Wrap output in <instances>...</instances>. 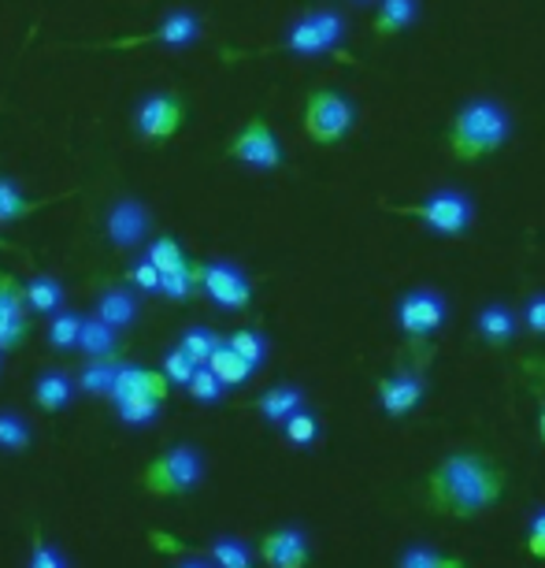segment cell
Segmentation results:
<instances>
[{
  "label": "cell",
  "instance_id": "obj_36",
  "mask_svg": "<svg viewBox=\"0 0 545 568\" xmlns=\"http://www.w3.org/2000/svg\"><path fill=\"white\" fill-rule=\"evenodd\" d=\"M282 435H286V443H294V446H312L319 438V420L308 409H301L282 424Z\"/></svg>",
  "mask_w": 545,
  "mask_h": 568
},
{
  "label": "cell",
  "instance_id": "obj_5",
  "mask_svg": "<svg viewBox=\"0 0 545 568\" xmlns=\"http://www.w3.org/2000/svg\"><path fill=\"white\" fill-rule=\"evenodd\" d=\"M352 123H357V112H352V104L346 93L338 90H312L305 101V134L312 138L319 145H335L341 142Z\"/></svg>",
  "mask_w": 545,
  "mask_h": 568
},
{
  "label": "cell",
  "instance_id": "obj_26",
  "mask_svg": "<svg viewBox=\"0 0 545 568\" xmlns=\"http://www.w3.org/2000/svg\"><path fill=\"white\" fill-rule=\"evenodd\" d=\"M208 368H212V372H216V375H219V379H223V383H227V387H241V383H245V379H249V375L256 372V368H253V364H249V361H245V357H241V353H238V349H234V346H230V342H223V346H219L216 353H212Z\"/></svg>",
  "mask_w": 545,
  "mask_h": 568
},
{
  "label": "cell",
  "instance_id": "obj_35",
  "mask_svg": "<svg viewBox=\"0 0 545 568\" xmlns=\"http://www.w3.org/2000/svg\"><path fill=\"white\" fill-rule=\"evenodd\" d=\"M234 349L241 353L245 361L253 364V368H260V364L267 361V338L260 335V331H253V327H241V331H234V335L227 338Z\"/></svg>",
  "mask_w": 545,
  "mask_h": 568
},
{
  "label": "cell",
  "instance_id": "obj_42",
  "mask_svg": "<svg viewBox=\"0 0 545 568\" xmlns=\"http://www.w3.org/2000/svg\"><path fill=\"white\" fill-rule=\"evenodd\" d=\"M175 568H219L212 557H200V554H189V557H182V561Z\"/></svg>",
  "mask_w": 545,
  "mask_h": 568
},
{
  "label": "cell",
  "instance_id": "obj_9",
  "mask_svg": "<svg viewBox=\"0 0 545 568\" xmlns=\"http://www.w3.org/2000/svg\"><path fill=\"white\" fill-rule=\"evenodd\" d=\"M227 156L253 171H279L282 168V145L275 131L264 120H249L234 134V142L227 145Z\"/></svg>",
  "mask_w": 545,
  "mask_h": 568
},
{
  "label": "cell",
  "instance_id": "obj_41",
  "mask_svg": "<svg viewBox=\"0 0 545 568\" xmlns=\"http://www.w3.org/2000/svg\"><path fill=\"white\" fill-rule=\"evenodd\" d=\"M527 550L534 557H545V509H538L531 517V528H527Z\"/></svg>",
  "mask_w": 545,
  "mask_h": 568
},
{
  "label": "cell",
  "instance_id": "obj_23",
  "mask_svg": "<svg viewBox=\"0 0 545 568\" xmlns=\"http://www.w3.org/2000/svg\"><path fill=\"white\" fill-rule=\"evenodd\" d=\"M115 413H120L123 424L131 427H145L153 424L160 409H164V398H156V394H145V390H134V394H115Z\"/></svg>",
  "mask_w": 545,
  "mask_h": 568
},
{
  "label": "cell",
  "instance_id": "obj_39",
  "mask_svg": "<svg viewBox=\"0 0 545 568\" xmlns=\"http://www.w3.org/2000/svg\"><path fill=\"white\" fill-rule=\"evenodd\" d=\"M30 568H68V557H63L60 546H52L45 535L34 531V550H30Z\"/></svg>",
  "mask_w": 545,
  "mask_h": 568
},
{
  "label": "cell",
  "instance_id": "obj_6",
  "mask_svg": "<svg viewBox=\"0 0 545 568\" xmlns=\"http://www.w3.org/2000/svg\"><path fill=\"white\" fill-rule=\"evenodd\" d=\"M398 212L415 216L426 231H434V234H464L475 220L472 197L461 194V190H438V194L426 197L423 205H401Z\"/></svg>",
  "mask_w": 545,
  "mask_h": 568
},
{
  "label": "cell",
  "instance_id": "obj_4",
  "mask_svg": "<svg viewBox=\"0 0 545 568\" xmlns=\"http://www.w3.org/2000/svg\"><path fill=\"white\" fill-rule=\"evenodd\" d=\"M341 38H346V19H341V12H335V8H316V12H305L286 30L279 49L294 52V57H327V52H338Z\"/></svg>",
  "mask_w": 545,
  "mask_h": 568
},
{
  "label": "cell",
  "instance_id": "obj_19",
  "mask_svg": "<svg viewBox=\"0 0 545 568\" xmlns=\"http://www.w3.org/2000/svg\"><path fill=\"white\" fill-rule=\"evenodd\" d=\"M305 409V390L301 387H290V383H282V387H271L264 390L260 398H256V413L264 416L267 424H286L294 413Z\"/></svg>",
  "mask_w": 545,
  "mask_h": 568
},
{
  "label": "cell",
  "instance_id": "obj_29",
  "mask_svg": "<svg viewBox=\"0 0 545 568\" xmlns=\"http://www.w3.org/2000/svg\"><path fill=\"white\" fill-rule=\"evenodd\" d=\"M208 557L219 568H256L249 546H245L241 539H234V535H219V539H212L208 542Z\"/></svg>",
  "mask_w": 545,
  "mask_h": 568
},
{
  "label": "cell",
  "instance_id": "obj_33",
  "mask_svg": "<svg viewBox=\"0 0 545 568\" xmlns=\"http://www.w3.org/2000/svg\"><path fill=\"white\" fill-rule=\"evenodd\" d=\"M398 568H467V565L456 561V557H449V554L431 550V546H409V550L401 554Z\"/></svg>",
  "mask_w": 545,
  "mask_h": 568
},
{
  "label": "cell",
  "instance_id": "obj_38",
  "mask_svg": "<svg viewBox=\"0 0 545 568\" xmlns=\"http://www.w3.org/2000/svg\"><path fill=\"white\" fill-rule=\"evenodd\" d=\"M126 278H131V286H134V291H142V294H160V286H164V272H160L148 256L126 267Z\"/></svg>",
  "mask_w": 545,
  "mask_h": 568
},
{
  "label": "cell",
  "instance_id": "obj_20",
  "mask_svg": "<svg viewBox=\"0 0 545 568\" xmlns=\"http://www.w3.org/2000/svg\"><path fill=\"white\" fill-rule=\"evenodd\" d=\"M79 349H82L90 361H97V357H115V353L123 349L120 327L104 324V320H101L97 313L85 316V324H82V338H79Z\"/></svg>",
  "mask_w": 545,
  "mask_h": 568
},
{
  "label": "cell",
  "instance_id": "obj_34",
  "mask_svg": "<svg viewBox=\"0 0 545 568\" xmlns=\"http://www.w3.org/2000/svg\"><path fill=\"white\" fill-rule=\"evenodd\" d=\"M145 256H148V261H153L164 275L178 272V267H186V264H189V261H186V253H182V245H178L175 239H171V234H167V239H156L153 245H148Z\"/></svg>",
  "mask_w": 545,
  "mask_h": 568
},
{
  "label": "cell",
  "instance_id": "obj_1",
  "mask_svg": "<svg viewBox=\"0 0 545 568\" xmlns=\"http://www.w3.org/2000/svg\"><path fill=\"white\" fill-rule=\"evenodd\" d=\"M505 495V468L490 454L475 449H456L426 479V501L431 509L456 520L483 517Z\"/></svg>",
  "mask_w": 545,
  "mask_h": 568
},
{
  "label": "cell",
  "instance_id": "obj_16",
  "mask_svg": "<svg viewBox=\"0 0 545 568\" xmlns=\"http://www.w3.org/2000/svg\"><path fill=\"white\" fill-rule=\"evenodd\" d=\"M93 313H97L104 324L126 331V327L137 324V316H142V305H137L134 286H104V291L97 294V305H93Z\"/></svg>",
  "mask_w": 545,
  "mask_h": 568
},
{
  "label": "cell",
  "instance_id": "obj_17",
  "mask_svg": "<svg viewBox=\"0 0 545 568\" xmlns=\"http://www.w3.org/2000/svg\"><path fill=\"white\" fill-rule=\"evenodd\" d=\"M74 390H79V379H71L68 372H56V368H49V372H41L38 375V383H34V402H38V409L41 413H63L68 405L74 402Z\"/></svg>",
  "mask_w": 545,
  "mask_h": 568
},
{
  "label": "cell",
  "instance_id": "obj_43",
  "mask_svg": "<svg viewBox=\"0 0 545 568\" xmlns=\"http://www.w3.org/2000/svg\"><path fill=\"white\" fill-rule=\"evenodd\" d=\"M538 435H542V443H545V413L538 416Z\"/></svg>",
  "mask_w": 545,
  "mask_h": 568
},
{
  "label": "cell",
  "instance_id": "obj_25",
  "mask_svg": "<svg viewBox=\"0 0 545 568\" xmlns=\"http://www.w3.org/2000/svg\"><path fill=\"white\" fill-rule=\"evenodd\" d=\"M63 302H68V294H63V286H60V278H52V275H34L27 283V305H30V313H38V316H56Z\"/></svg>",
  "mask_w": 545,
  "mask_h": 568
},
{
  "label": "cell",
  "instance_id": "obj_2",
  "mask_svg": "<svg viewBox=\"0 0 545 568\" xmlns=\"http://www.w3.org/2000/svg\"><path fill=\"white\" fill-rule=\"evenodd\" d=\"M508 134H512L508 112L497 101L475 98L461 104V112L449 123V153L461 160V164H475V160L497 153L508 142Z\"/></svg>",
  "mask_w": 545,
  "mask_h": 568
},
{
  "label": "cell",
  "instance_id": "obj_11",
  "mask_svg": "<svg viewBox=\"0 0 545 568\" xmlns=\"http://www.w3.org/2000/svg\"><path fill=\"white\" fill-rule=\"evenodd\" d=\"M445 324V297L434 291H409L398 302V327L409 338H426Z\"/></svg>",
  "mask_w": 545,
  "mask_h": 568
},
{
  "label": "cell",
  "instance_id": "obj_8",
  "mask_svg": "<svg viewBox=\"0 0 545 568\" xmlns=\"http://www.w3.org/2000/svg\"><path fill=\"white\" fill-rule=\"evenodd\" d=\"M200 291L216 302L223 313H245L253 305V283L238 264L208 261L200 264Z\"/></svg>",
  "mask_w": 545,
  "mask_h": 568
},
{
  "label": "cell",
  "instance_id": "obj_37",
  "mask_svg": "<svg viewBox=\"0 0 545 568\" xmlns=\"http://www.w3.org/2000/svg\"><path fill=\"white\" fill-rule=\"evenodd\" d=\"M200 368V364L189 357L186 349L175 346V349H167V357H164V375L171 383H178V387H189V379H194V372Z\"/></svg>",
  "mask_w": 545,
  "mask_h": 568
},
{
  "label": "cell",
  "instance_id": "obj_27",
  "mask_svg": "<svg viewBox=\"0 0 545 568\" xmlns=\"http://www.w3.org/2000/svg\"><path fill=\"white\" fill-rule=\"evenodd\" d=\"M82 324H85V316L71 313V308H60L56 316H49V331H45L49 346H52V349H60V353H63V349H79Z\"/></svg>",
  "mask_w": 545,
  "mask_h": 568
},
{
  "label": "cell",
  "instance_id": "obj_18",
  "mask_svg": "<svg viewBox=\"0 0 545 568\" xmlns=\"http://www.w3.org/2000/svg\"><path fill=\"white\" fill-rule=\"evenodd\" d=\"M475 331L486 346H508V342L520 335V316H516V308L494 302L475 316Z\"/></svg>",
  "mask_w": 545,
  "mask_h": 568
},
{
  "label": "cell",
  "instance_id": "obj_31",
  "mask_svg": "<svg viewBox=\"0 0 545 568\" xmlns=\"http://www.w3.org/2000/svg\"><path fill=\"white\" fill-rule=\"evenodd\" d=\"M197 286H200V264H186V267H178V272L164 275L160 294L171 297V302H189V297L197 294Z\"/></svg>",
  "mask_w": 545,
  "mask_h": 568
},
{
  "label": "cell",
  "instance_id": "obj_13",
  "mask_svg": "<svg viewBox=\"0 0 545 568\" xmlns=\"http://www.w3.org/2000/svg\"><path fill=\"white\" fill-rule=\"evenodd\" d=\"M27 286H19L12 275L0 272V353H12L27 342Z\"/></svg>",
  "mask_w": 545,
  "mask_h": 568
},
{
  "label": "cell",
  "instance_id": "obj_22",
  "mask_svg": "<svg viewBox=\"0 0 545 568\" xmlns=\"http://www.w3.org/2000/svg\"><path fill=\"white\" fill-rule=\"evenodd\" d=\"M52 205L49 197H41V201H30L23 190L16 186V179H8V175H0V223H23L27 216H34L38 209H45Z\"/></svg>",
  "mask_w": 545,
  "mask_h": 568
},
{
  "label": "cell",
  "instance_id": "obj_12",
  "mask_svg": "<svg viewBox=\"0 0 545 568\" xmlns=\"http://www.w3.org/2000/svg\"><path fill=\"white\" fill-rule=\"evenodd\" d=\"M200 19L194 12H171L164 23L148 34H134V38H120V41H109V49H137V45H167V49H189L194 41L200 38Z\"/></svg>",
  "mask_w": 545,
  "mask_h": 568
},
{
  "label": "cell",
  "instance_id": "obj_10",
  "mask_svg": "<svg viewBox=\"0 0 545 568\" xmlns=\"http://www.w3.org/2000/svg\"><path fill=\"white\" fill-rule=\"evenodd\" d=\"M148 231H153V212L134 197L115 201L109 209V216H104V234H109V242L120 253L137 250V245L148 239Z\"/></svg>",
  "mask_w": 545,
  "mask_h": 568
},
{
  "label": "cell",
  "instance_id": "obj_15",
  "mask_svg": "<svg viewBox=\"0 0 545 568\" xmlns=\"http://www.w3.org/2000/svg\"><path fill=\"white\" fill-rule=\"evenodd\" d=\"M426 398V379L420 372H393L379 383V405L387 416H409Z\"/></svg>",
  "mask_w": 545,
  "mask_h": 568
},
{
  "label": "cell",
  "instance_id": "obj_7",
  "mask_svg": "<svg viewBox=\"0 0 545 568\" xmlns=\"http://www.w3.org/2000/svg\"><path fill=\"white\" fill-rule=\"evenodd\" d=\"M182 123H186V101L178 93H148L134 112V131L148 145L171 142L182 131Z\"/></svg>",
  "mask_w": 545,
  "mask_h": 568
},
{
  "label": "cell",
  "instance_id": "obj_30",
  "mask_svg": "<svg viewBox=\"0 0 545 568\" xmlns=\"http://www.w3.org/2000/svg\"><path fill=\"white\" fill-rule=\"evenodd\" d=\"M223 342L227 338H219L212 327H189V331H182V338H178V346L189 353L197 364H208L212 361V353H216Z\"/></svg>",
  "mask_w": 545,
  "mask_h": 568
},
{
  "label": "cell",
  "instance_id": "obj_21",
  "mask_svg": "<svg viewBox=\"0 0 545 568\" xmlns=\"http://www.w3.org/2000/svg\"><path fill=\"white\" fill-rule=\"evenodd\" d=\"M120 368H123V364L115 361V357H97V361L85 364V368L74 375V379H79L82 394H93V398H112L115 379H120Z\"/></svg>",
  "mask_w": 545,
  "mask_h": 568
},
{
  "label": "cell",
  "instance_id": "obj_32",
  "mask_svg": "<svg viewBox=\"0 0 545 568\" xmlns=\"http://www.w3.org/2000/svg\"><path fill=\"white\" fill-rule=\"evenodd\" d=\"M223 387H227V383H223L219 375L208 368V364H200L186 390H189V398L200 402V405H219L223 402Z\"/></svg>",
  "mask_w": 545,
  "mask_h": 568
},
{
  "label": "cell",
  "instance_id": "obj_40",
  "mask_svg": "<svg viewBox=\"0 0 545 568\" xmlns=\"http://www.w3.org/2000/svg\"><path fill=\"white\" fill-rule=\"evenodd\" d=\"M523 324H527L531 335L545 338V294L527 297V305H523Z\"/></svg>",
  "mask_w": 545,
  "mask_h": 568
},
{
  "label": "cell",
  "instance_id": "obj_28",
  "mask_svg": "<svg viewBox=\"0 0 545 568\" xmlns=\"http://www.w3.org/2000/svg\"><path fill=\"white\" fill-rule=\"evenodd\" d=\"M30 443H34V427H30L27 416L0 409V449L23 454V449H30Z\"/></svg>",
  "mask_w": 545,
  "mask_h": 568
},
{
  "label": "cell",
  "instance_id": "obj_24",
  "mask_svg": "<svg viewBox=\"0 0 545 568\" xmlns=\"http://www.w3.org/2000/svg\"><path fill=\"white\" fill-rule=\"evenodd\" d=\"M420 16V0H382L376 12V34L379 38H393L401 30H409Z\"/></svg>",
  "mask_w": 545,
  "mask_h": 568
},
{
  "label": "cell",
  "instance_id": "obj_14",
  "mask_svg": "<svg viewBox=\"0 0 545 568\" xmlns=\"http://www.w3.org/2000/svg\"><path fill=\"white\" fill-rule=\"evenodd\" d=\"M260 557L267 568H308L312 561V542L301 528H279L260 539Z\"/></svg>",
  "mask_w": 545,
  "mask_h": 568
},
{
  "label": "cell",
  "instance_id": "obj_44",
  "mask_svg": "<svg viewBox=\"0 0 545 568\" xmlns=\"http://www.w3.org/2000/svg\"><path fill=\"white\" fill-rule=\"evenodd\" d=\"M0 250H12V245H8V242H0Z\"/></svg>",
  "mask_w": 545,
  "mask_h": 568
},
{
  "label": "cell",
  "instance_id": "obj_3",
  "mask_svg": "<svg viewBox=\"0 0 545 568\" xmlns=\"http://www.w3.org/2000/svg\"><path fill=\"white\" fill-rule=\"evenodd\" d=\"M205 479V454L189 443L167 446L142 468V487L153 498H186L194 495Z\"/></svg>",
  "mask_w": 545,
  "mask_h": 568
}]
</instances>
